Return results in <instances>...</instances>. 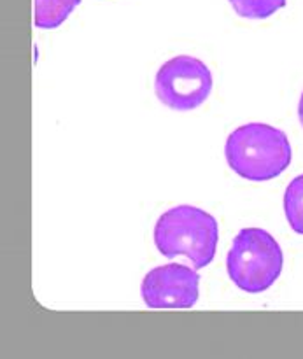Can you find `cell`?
<instances>
[{"label": "cell", "instance_id": "cell-1", "mask_svg": "<svg viewBox=\"0 0 303 359\" xmlns=\"http://www.w3.org/2000/svg\"><path fill=\"white\" fill-rule=\"evenodd\" d=\"M224 154L231 170L252 182L279 177L293 158L286 133L265 123H248L234 130Z\"/></svg>", "mask_w": 303, "mask_h": 359}, {"label": "cell", "instance_id": "cell-2", "mask_svg": "<svg viewBox=\"0 0 303 359\" xmlns=\"http://www.w3.org/2000/svg\"><path fill=\"white\" fill-rule=\"evenodd\" d=\"M220 226L216 217L193 205H179L161 214L154 226V244L167 258L186 256L195 270L206 269L216 256Z\"/></svg>", "mask_w": 303, "mask_h": 359}, {"label": "cell", "instance_id": "cell-3", "mask_svg": "<svg viewBox=\"0 0 303 359\" xmlns=\"http://www.w3.org/2000/svg\"><path fill=\"white\" fill-rule=\"evenodd\" d=\"M284 255L279 242L262 228H244L238 231L227 256V270L238 290L245 293H263L279 279Z\"/></svg>", "mask_w": 303, "mask_h": 359}, {"label": "cell", "instance_id": "cell-4", "mask_svg": "<svg viewBox=\"0 0 303 359\" xmlns=\"http://www.w3.org/2000/svg\"><path fill=\"white\" fill-rule=\"evenodd\" d=\"M154 91L161 104L179 112L200 107L213 91V74L202 60L179 55L160 67Z\"/></svg>", "mask_w": 303, "mask_h": 359}, {"label": "cell", "instance_id": "cell-5", "mask_svg": "<svg viewBox=\"0 0 303 359\" xmlns=\"http://www.w3.org/2000/svg\"><path fill=\"white\" fill-rule=\"evenodd\" d=\"M140 293L149 309H188L198 300L200 277L189 266L168 263L147 272Z\"/></svg>", "mask_w": 303, "mask_h": 359}, {"label": "cell", "instance_id": "cell-6", "mask_svg": "<svg viewBox=\"0 0 303 359\" xmlns=\"http://www.w3.org/2000/svg\"><path fill=\"white\" fill-rule=\"evenodd\" d=\"M81 0H34V23L37 28H58Z\"/></svg>", "mask_w": 303, "mask_h": 359}, {"label": "cell", "instance_id": "cell-7", "mask_svg": "<svg viewBox=\"0 0 303 359\" xmlns=\"http://www.w3.org/2000/svg\"><path fill=\"white\" fill-rule=\"evenodd\" d=\"M284 212L291 230L303 235V174L290 182L284 193Z\"/></svg>", "mask_w": 303, "mask_h": 359}, {"label": "cell", "instance_id": "cell-8", "mask_svg": "<svg viewBox=\"0 0 303 359\" xmlns=\"http://www.w3.org/2000/svg\"><path fill=\"white\" fill-rule=\"evenodd\" d=\"M235 13L248 20H265L286 6V0H228Z\"/></svg>", "mask_w": 303, "mask_h": 359}, {"label": "cell", "instance_id": "cell-9", "mask_svg": "<svg viewBox=\"0 0 303 359\" xmlns=\"http://www.w3.org/2000/svg\"><path fill=\"white\" fill-rule=\"evenodd\" d=\"M298 118H300V123H302V126H303V93H302V97H300V104H298Z\"/></svg>", "mask_w": 303, "mask_h": 359}]
</instances>
